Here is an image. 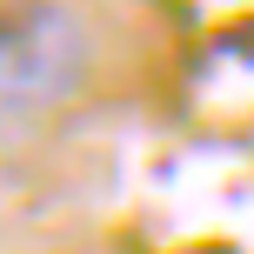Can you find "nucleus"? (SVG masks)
<instances>
[{"instance_id":"obj_1","label":"nucleus","mask_w":254,"mask_h":254,"mask_svg":"<svg viewBox=\"0 0 254 254\" xmlns=\"http://www.w3.org/2000/svg\"><path fill=\"white\" fill-rule=\"evenodd\" d=\"M87 74V27L67 7H0V94L67 101Z\"/></svg>"}]
</instances>
